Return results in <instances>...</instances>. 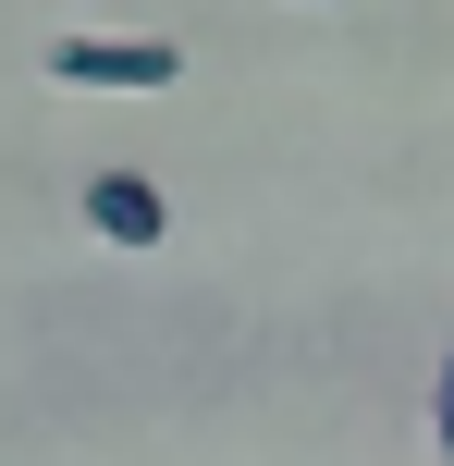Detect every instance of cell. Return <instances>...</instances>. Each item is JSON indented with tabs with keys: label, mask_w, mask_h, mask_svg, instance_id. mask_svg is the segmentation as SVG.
Instances as JSON below:
<instances>
[{
	"label": "cell",
	"mask_w": 454,
	"mask_h": 466,
	"mask_svg": "<svg viewBox=\"0 0 454 466\" xmlns=\"http://www.w3.org/2000/svg\"><path fill=\"white\" fill-rule=\"evenodd\" d=\"M49 86L147 98V86H185V49L172 37H111V25H62V37H49Z\"/></svg>",
	"instance_id": "obj_1"
},
{
	"label": "cell",
	"mask_w": 454,
	"mask_h": 466,
	"mask_svg": "<svg viewBox=\"0 0 454 466\" xmlns=\"http://www.w3.org/2000/svg\"><path fill=\"white\" fill-rule=\"evenodd\" d=\"M74 221H86L98 246L147 258V246H172V185H160V172H136V160H111V172L74 185Z\"/></svg>",
	"instance_id": "obj_2"
},
{
	"label": "cell",
	"mask_w": 454,
	"mask_h": 466,
	"mask_svg": "<svg viewBox=\"0 0 454 466\" xmlns=\"http://www.w3.org/2000/svg\"><path fill=\"white\" fill-rule=\"evenodd\" d=\"M430 442L454 454V356H442V380H430Z\"/></svg>",
	"instance_id": "obj_3"
}]
</instances>
